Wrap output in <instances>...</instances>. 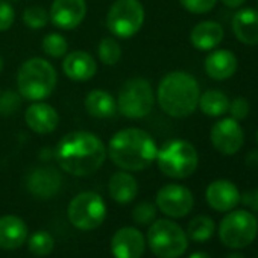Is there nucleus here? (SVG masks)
Instances as JSON below:
<instances>
[{
	"label": "nucleus",
	"mask_w": 258,
	"mask_h": 258,
	"mask_svg": "<svg viewBox=\"0 0 258 258\" xmlns=\"http://www.w3.org/2000/svg\"><path fill=\"white\" fill-rule=\"evenodd\" d=\"M106 158L102 140L87 131H73L59 140L56 160L61 169L75 176H88L99 170Z\"/></svg>",
	"instance_id": "nucleus-1"
},
{
	"label": "nucleus",
	"mask_w": 258,
	"mask_h": 258,
	"mask_svg": "<svg viewBox=\"0 0 258 258\" xmlns=\"http://www.w3.org/2000/svg\"><path fill=\"white\" fill-rule=\"evenodd\" d=\"M145 249V235L131 226L120 228L111 240V252L115 258H142Z\"/></svg>",
	"instance_id": "nucleus-14"
},
{
	"label": "nucleus",
	"mask_w": 258,
	"mask_h": 258,
	"mask_svg": "<svg viewBox=\"0 0 258 258\" xmlns=\"http://www.w3.org/2000/svg\"><path fill=\"white\" fill-rule=\"evenodd\" d=\"M87 14L85 0H55L50 8L52 23L64 31L78 28Z\"/></svg>",
	"instance_id": "nucleus-13"
},
{
	"label": "nucleus",
	"mask_w": 258,
	"mask_h": 258,
	"mask_svg": "<svg viewBox=\"0 0 258 258\" xmlns=\"http://www.w3.org/2000/svg\"><path fill=\"white\" fill-rule=\"evenodd\" d=\"M49 13L43 7H29L23 13V22L31 29H41L49 23Z\"/></svg>",
	"instance_id": "nucleus-30"
},
{
	"label": "nucleus",
	"mask_w": 258,
	"mask_h": 258,
	"mask_svg": "<svg viewBox=\"0 0 258 258\" xmlns=\"http://www.w3.org/2000/svg\"><path fill=\"white\" fill-rule=\"evenodd\" d=\"M14 2H16V0H14Z\"/></svg>",
	"instance_id": "nucleus-42"
},
{
	"label": "nucleus",
	"mask_w": 258,
	"mask_h": 258,
	"mask_svg": "<svg viewBox=\"0 0 258 258\" xmlns=\"http://www.w3.org/2000/svg\"><path fill=\"white\" fill-rule=\"evenodd\" d=\"M62 70L69 79L82 82L91 79L96 75L97 64L90 53L84 50H75L64 58Z\"/></svg>",
	"instance_id": "nucleus-18"
},
{
	"label": "nucleus",
	"mask_w": 258,
	"mask_h": 258,
	"mask_svg": "<svg viewBox=\"0 0 258 258\" xmlns=\"http://www.w3.org/2000/svg\"><path fill=\"white\" fill-rule=\"evenodd\" d=\"M155 217H157V207L151 202H140L133 211V219L139 225H149L155 220Z\"/></svg>",
	"instance_id": "nucleus-32"
},
{
	"label": "nucleus",
	"mask_w": 258,
	"mask_h": 258,
	"mask_svg": "<svg viewBox=\"0 0 258 258\" xmlns=\"http://www.w3.org/2000/svg\"><path fill=\"white\" fill-rule=\"evenodd\" d=\"M256 140H258V131H256Z\"/></svg>",
	"instance_id": "nucleus-41"
},
{
	"label": "nucleus",
	"mask_w": 258,
	"mask_h": 258,
	"mask_svg": "<svg viewBox=\"0 0 258 258\" xmlns=\"http://www.w3.org/2000/svg\"><path fill=\"white\" fill-rule=\"evenodd\" d=\"M258 234L256 217L246 210L228 213L219 226V238L229 249H241L249 246Z\"/></svg>",
	"instance_id": "nucleus-8"
},
{
	"label": "nucleus",
	"mask_w": 258,
	"mask_h": 258,
	"mask_svg": "<svg viewBox=\"0 0 258 258\" xmlns=\"http://www.w3.org/2000/svg\"><path fill=\"white\" fill-rule=\"evenodd\" d=\"M157 164L166 176L184 179L196 172L199 155L191 143L185 140H170L158 151Z\"/></svg>",
	"instance_id": "nucleus-5"
},
{
	"label": "nucleus",
	"mask_w": 258,
	"mask_h": 258,
	"mask_svg": "<svg viewBox=\"0 0 258 258\" xmlns=\"http://www.w3.org/2000/svg\"><path fill=\"white\" fill-rule=\"evenodd\" d=\"M223 40V28L217 22L205 20L198 23L190 32V41L198 50H213Z\"/></svg>",
	"instance_id": "nucleus-22"
},
{
	"label": "nucleus",
	"mask_w": 258,
	"mask_h": 258,
	"mask_svg": "<svg viewBox=\"0 0 258 258\" xmlns=\"http://www.w3.org/2000/svg\"><path fill=\"white\" fill-rule=\"evenodd\" d=\"M69 220L81 231H93L99 228L106 217V205L94 191H84L75 196L67 210Z\"/></svg>",
	"instance_id": "nucleus-10"
},
{
	"label": "nucleus",
	"mask_w": 258,
	"mask_h": 258,
	"mask_svg": "<svg viewBox=\"0 0 258 258\" xmlns=\"http://www.w3.org/2000/svg\"><path fill=\"white\" fill-rule=\"evenodd\" d=\"M188 258H211V256L208 253H205V252H195Z\"/></svg>",
	"instance_id": "nucleus-38"
},
{
	"label": "nucleus",
	"mask_w": 258,
	"mask_h": 258,
	"mask_svg": "<svg viewBox=\"0 0 258 258\" xmlns=\"http://www.w3.org/2000/svg\"><path fill=\"white\" fill-rule=\"evenodd\" d=\"M198 106L205 115L210 117H220L228 112L229 99L225 93L219 90H208L199 96Z\"/></svg>",
	"instance_id": "nucleus-25"
},
{
	"label": "nucleus",
	"mask_w": 258,
	"mask_h": 258,
	"mask_svg": "<svg viewBox=\"0 0 258 258\" xmlns=\"http://www.w3.org/2000/svg\"><path fill=\"white\" fill-rule=\"evenodd\" d=\"M26 124L37 134H50L59 124V115L56 109L44 102L32 103L25 114Z\"/></svg>",
	"instance_id": "nucleus-17"
},
{
	"label": "nucleus",
	"mask_w": 258,
	"mask_h": 258,
	"mask_svg": "<svg viewBox=\"0 0 258 258\" xmlns=\"http://www.w3.org/2000/svg\"><path fill=\"white\" fill-rule=\"evenodd\" d=\"M62 179L61 175L52 167H38L34 169L26 178L28 190L41 199L53 198L61 188Z\"/></svg>",
	"instance_id": "nucleus-15"
},
{
	"label": "nucleus",
	"mask_w": 258,
	"mask_h": 258,
	"mask_svg": "<svg viewBox=\"0 0 258 258\" xmlns=\"http://www.w3.org/2000/svg\"><path fill=\"white\" fill-rule=\"evenodd\" d=\"M195 205L191 191L179 184H167L157 193V208L169 217H185Z\"/></svg>",
	"instance_id": "nucleus-11"
},
{
	"label": "nucleus",
	"mask_w": 258,
	"mask_h": 258,
	"mask_svg": "<svg viewBox=\"0 0 258 258\" xmlns=\"http://www.w3.org/2000/svg\"><path fill=\"white\" fill-rule=\"evenodd\" d=\"M0 93H2V91H0Z\"/></svg>",
	"instance_id": "nucleus-43"
},
{
	"label": "nucleus",
	"mask_w": 258,
	"mask_h": 258,
	"mask_svg": "<svg viewBox=\"0 0 258 258\" xmlns=\"http://www.w3.org/2000/svg\"><path fill=\"white\" fill-rule=\"evenodd\" d=\"M228 258H244V255H241V253H238V252H234V253L228 255Z\"/></svg>",
	"instance_id": "nucleus-39"
},
{
	"label": "nucleus",
	"mask_w": 258,
	"mask_h": 258,
	"mask_svg": "<svg viewBox=\"0 0 258 258\" xmlns=\"http://www.w3.org/2000/svg\"><path fill=\"white\" fill-rule=\"evenodd\" d=\"M249 111H250V105H249V102H247L246 97H235L232 102H229L228 112L237 121L244 120L249 115Z\"/></svg>",
	"instance_id": "nucleus-34"
},
{
	"label": "nucleus",
	"mask_w": 258,
	"mask_h": 258,
	"mask_svg": "<svg viewBox=\"0 0 258 258\" xmlns=\"http://www.w3.org/2000/svg\"><path fill=\"white\" fill-rule=\"evenodd\" d=\"M16 19V11L7 0H0V32L8 31Z\"/></svg>",
	"instance_id": "nucleus-35"
},
{
	"label": "nucleus",
	"mask_w": 258,
	"mask_h": 258,
	"mask_svg": "<svg viewBox=\"0 0 258 258\" xmlns=\"http://www.w3.org/2000/svg\"><path fill=\"white\" fill-rule=\"evenodd\" d=\"M158 148L155 140L143 129L126 127L112 136L108 145L111 161L127 172L148 169L157 160Z\"/></svg>",
	"instance_id": "nucleus-2"
},
{
	"label": "nucleus",
	"mask_w": 258,
	"mask_h": 258,
	"mask_svg": "<svg viewBox=\"0 0 258 258\" xmlns=\"http://www.w3.org/2000/svg\"><path fill=\"white\" fill-rule=\"evenodd\" d=\"M85 109L90 115L97 118L112 117L117 111L115 99L105 90H93L85 97Z\"/></svg>",
	"instance_id": "nucleus-24"
},
{
	"label": "nucleus",
	"mask_w": 258,
	"mask_h": 258,
	"mask_svg": "<svg viewBox=\"0 0 258 258\" xmlns=\"http://www.w3.org/2000/svg\"><path fill=\"white\" fill-rule=\"evenodd\" d=\"M97 53H99L100 62H103L105 66H114L121 58V47H120V44L117 43L115 38L105 37L99 43Z\"/></svg>",
	"instance_id": "nucleus-27"
},
{
	"label": "nucleus",
	"mask_w": 258,
	"mask_h": 258,
	"mask_svg": "<svg viewBox=\"0 0 258 258\" xmlns=\"http://www.w3.org/2000/svg\"><path fill=\"white\" fill-rule=\"evenodd\" d=\"M22 108V96L16 91L0 93V115H13Z\"/></svg>",
	"instance_id": "nucleus-31"
},
{
	"label": "nucleus",
	"mask_w": 258,
	"mask_h": 258,
	"mask_svg": "<svg viewBox=\"0 0 258 258\" xmlns=\"http://www.w3.org/2000/svg\"><path fill=\"white\" fill-rule=\"evenodd\" d=\"M28 238V226L17 216L0 217V247L13 250L25 244Z\"/></svg>",
	"instance_id": "nucleus-21"
},
{
	"label": "nucleus",
	"mask_w": 258,
	"mask_h": 258,
	"mask_svg": "<svg viewBox=\"0 0 258 258\" xmlns=\"http://www.w3.org/2000/svg\"><path fill=\"white\" fill-rule=\"evenodd\" d=\"M232 32L246 46L258 44V11L246 8L235 13L232 17Z\"/></svg>",
	"instance_id": "nucleus-20"
},
{
	"label": "nucleus",
	"mask_w": 258,
	"mask_h": 258,
	"mask_svg": "<svg viewBox=\"0 0 258 258\" xmlns=\"http://www.w3.org/2000/svg\"><path fill=\"white\" fill-rule=\"evenodd\" d=\"M148 244L158 258H178L187 250L188 237L178 223L160 219L149 226Z\"/></svg>",
	"instance_id": "nucleus-6"
},
{
	"label": "nucleus",
	"mask_w": 258,
	"mask_h": 258,
	"mask_svg": "<svg viewBox=\"0 0 258 258\" xmlns=\"http://www.w3.org/2000/svg\"><path fill=\"white\" fill-rule=\"evenodd\" d=\"M256 258H258V256H256Z\"/></svg>",
	"instance_id": "nucleus-44"
},
{
	"label": "nucleus",
	"mask_w": 258,
	"mask_h": 258,
	"mask_svg": "<svg viewBox=\"0 0 258 258\" xmlns=\"http://www.w3.org/2000/svg\"><path fill=\"white\" fill-rule=\"evenodd\" d=\"M205 198L208 205L220 213H226L234 210L240 202V193L235 184L226 179L213 181L205 191Z\"/></svg>",
	"instance_id": "nucleus-16"
},
{
	"label": "nucleus",
	"mask_w": 258,
	"mask_h": 258,
	"mask_svg": "<svg viewBox=\"0 0 258 258\" xmlns=\"http://www.w3.org/2000/svg\"><path fill=\"white\" fill-rule=\"evenodd\" d=\"M155 103L151 84L143 78H133L124 82L117 97V109L127 118L146 117Z\"/></svg>",
	"instance_id": "nucleus-7"
},
{
	"label": "nucleus",
	"mask_w": 258,
	"mask_h": 258,
	"mask_svg": "<svg viewBox=\"0 0 258 258\" xmlns=\"http://www.w3.org/2000/svg\"><path fill=\"white\" fill-rule=\"evenodd\" d=\"M240 201L250 211L258 213V188L247 190L246 193H243V196H240Z\"/></svg>",
	"instance_id": "nucleus-36"
},
{
	"label": "nucleus",
	"mask_w": 258,
	"mask_h": 258,
	"mask_svg": "<svg viewBox=\"0 0 258 258\" xmlns=\"http://www.w3.org/2000/svg\"><path fill=\"white\" fill-rule=\"evenodd\" d=\"M210 139L216 151L223 155H234L244 143V133L237 120L226 117L213 124Z\"/></svg>",
	"instance_id": "nucleus-12"
},
{
	"label": "nucleus",
	"mask_w": 258,
	"mask_h": 258,
	"mask_svg": "<svg viewBox=\"0 0 258 258\" xmlns=\"http://www.w3.org/2000/svg\"><path fill=\"white\" fill-rule=\"evenodd\" d=\"M214 220L208 216H196L190 220L187 228V237L193 241L204 243L211 238L214 234Z\"/></svg>",
	"instance_id": "nucleus-26"
},
{
	"label": "nucleus",
	"mask_w": 258,
	"mask_h": 258,
	"mask_svg": "<svg viewBox=\"0 0 258 258\" xmlns=\"http://www.w3.org/2000/svg\"><path fill=\"white\" fill-rule=\"evenodd\" d=\"M145 23V8L139 0H115L106 16V26L114 37L131 38Z\"/></svg>",
	"instance_id": "nucleus-9"
},
{
	"label": "nucleus",
	"mask_w": 258,
	"mask_h": 258,
	"mask_svg": "<svg viewBox=\"0 0 258 258\" xmlns=\"http://www.w3.org/2000/svg\"><path fill=\"white\" fill-rule=\"evenodd\" d=\"M109 196L117 204H129L133 202L139 193V184L136 178L127 172H117L111 176L108 184Z\"/></svg>",
	"instance_id": "nucleus-23"
},
{
	"label": "nucleus",
	"mask_w": 258,
	"mask_h": 258,
	"mask_svg": "<svg viewBox=\"0 0 258 258\" xmlns=\"http://www.w3.org/2000/svg\"><path fill=\"white\" fill-rule=\"evenodd\" d=\"M201 88L198 81L185 72L167 73L157 90V100L161 109L175 118H184L198 108Z\"/></svg>",
	"instance_id": "nucleus-3"
},
{
	"label": "nucleus",
	"mask_w": 258,
	"mask_h": 258,
	"mask_svg": "<svg viewBox=\"0 0 258 258\" xmlns=\"http://www.w3.org/2000/svg\"><path fill=\"white\" fill-rule=\"evenodd\" d=\"M67 41L62 35L59 34H49L44 37L43 40V50L46 55L52 56V58H61L67 53Z\"/></svg>",
	"instance_id": "nucleus-29"
},
{
	"label": "nucleus",
	"mask_w": 258,
	"mask_h": 258,
	"mask_svg": "<svg viewBox=\"0 0 258 258\" xmlns=\"http://www.w3.org/2000/svg\"><path fill=\"white\" fill-rule=\"evenodd\" d=\"M56 72L43 58H32L22 64L17 73V87L23 99L41 102L49 97L56 87Z\"/></svg>",
	"instance_id": "nucleus-4"
},
{
	"label": "nucleus",
	"mask_w": 258,
	"mask_h": 258,
	"mask_svg": "<svg viewBox=\"0 0 258 258\" xmlns=\"http://www.w3.org/2000/svg\"><path fill=\"white\" fill-rule=\"evenodd\" d=\"M238 69L237 56L226 49L213 50L205 59V72L211 79L225 81L235 75Z\"/></svg>",
	"instance_id": "nucleus-19"
},
{
	"label": "nucleus",
	"mask_w": 258,
	"mask_h": 258,
	"mask_svg": "<svg viewBox=\"0 0 258 258\" xmlns=\"http://www.w3.org/2000/svg\"><path fill=\"white\" fill-rule=\"evenodd\" d=\"M220 2L225 5V7H228V8H231V10H235V8H240L246 0H220Z\"/></svg>",
	"instance_id": "nucleus-37"
},
{
	"label": "nucleus",
	"mask_w": 258,
	"mask_h": 258,
	"mask_svg": "<svg viewBox=\"0 0 258 258\" xmlns=\"http://www.w3.org/2000/svg\"><path fill=\"white\" fill-rule=\"evenodd\" d=\"M53 246H55L53 237L49 232H46V231L35 232L29 238V241H28L29 250L34 255H37V256H46V255H49L53 250Z\"/></svg>",
	"instance_id": "nucleus-28"
},
{
	"label": "nucleus",
	"mask_w": 258,
	"mask_h": 258,
	"mask_svg": "<svg viewBox=\"0 0 258 258\" xmlns=\"http://www.w3.org/2000/svg\"><path fill=\"white\" fill-rule=\"evenodd\" d=\"M184 10L191 14H207L214 10L217 0H179Z\"/></svg>",
	"instance_id": "nucleus-33"
},
{
	"label": "nucleus",
	"mask_w": 258,
	"mask_h": 258,
	"mask_svg": "<svg viewBox=\"0 0 258 258\" xmlns=\"http://www.w3.org/2000/svg\"><path fill=\"white\" fill-rule=\"evenodd\" d=\"M2 69H4V59H2V56H0V72H2Z\"/></svg>",
	"instance_id": "nucleus-40"
}]
</instances>
